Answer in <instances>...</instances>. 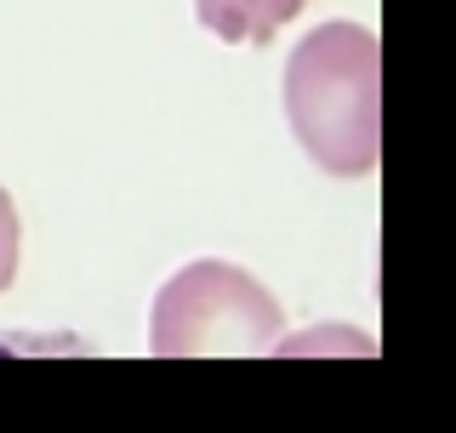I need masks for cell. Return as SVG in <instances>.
I'll use <instances>...</instances> for the list:
<instances>
[{
	"mask_svg": "<svg viewBox=\"0 0 456 433\" xmlns=\"http://www.w3.org/2000/svg\"><path fill=\"white\" fill-rule=\"evenodd\" d=\"M285 120L325 177H370L382 160V40L331 18L285 57Z\"/></svg>",
	"mask_w": 456,
	"mask_h": 433,
	"instance_id": "cell-1",
	"label": "cell"
},
{
	"mask_svg": "<svg viewBox=\"0 0 456 433\" xmlns=\"http://www.w3.org/2000/svg\"><path fill=\"white\" fill-rule=\"evenodd\" d=\"M285 331V308L256 274L200 257L154 291L149 348L177 354H268Z\"/></svg>",
	"mask_w": 456,
	"mask_h": 433,
	"instance_id": "cell-2",
	"label": "cell"
},
{
	"mask_svg": "<svg viewBox=\"0 0 456 433\" xmlns=\"http://www.w3.org/2000/svg\"><path fill=\"white\" fill-rule=\"evenodd\" d=\"M314 0H194V18L223 46H268L291 18H303Z\"/></svg>",
	"mask_w": 456,
	"mask_h": 433,
	"instance_id": "cell-3",
	"label": "cell"
},
{
	"mask_svg": "<svg viewBox=\"0 0 456 433\" xmlns=\"http://www.w3.org/2000/svg\"><path fill=\"white\" fill-rule=\"evenodd\" d=\"M18 251H23V223L12 194L0 189V291H12V280H18Z\"/></svg>",
	"mask_w": 456,
	"mask_h": 433,
	"instance_id": "cell-4",
	"label": "cell"
}]
</instances>
